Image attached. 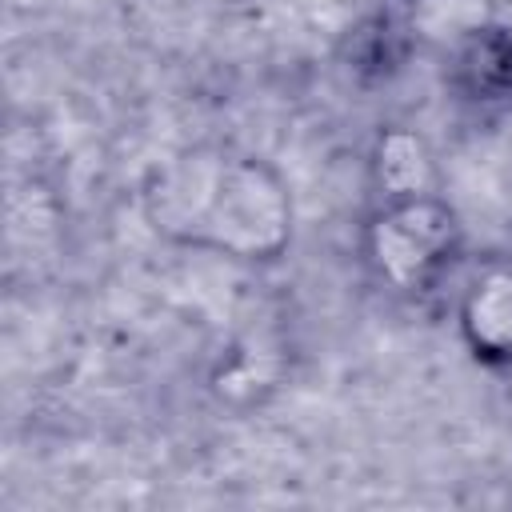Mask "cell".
<instances>
[{
    "label": "cell",
    "mask_w": 512,
    "mask_h": 512,
    "mask_svg": "<svg viewBox=\"0 0 512 512\" xmlns=\"http://www.w3.org/2000/svg\"><path fill=\"white\" fill-rule=\"evenodd\" d=\"M144 216L172 244L228 260H276L292 240L280 172L232 148H184L144 180Z\"/></svg>",
    "instance_id": "cell-1"
},
{
    "label": "cell",
    "mask_w": 512,
    "mask_h": 512,
    "mask_svg": "<svg viewBox=\"0 0 512 512\" xmlns=\"http://www.w3.org/2000/svg\"><path fill=\"white\" fill-rule=\"evenodd\" d=\"M464 252V228L448 200L432 188L408 196H384L364 228V256L372 272L396 288L424 296L452 276Z\"/></svg>",
    "instance_id": "cell-2"
},
{
    "label": "cell",
    "mask_w": 512,
    "mask_h": 512,
    "mask_svg": "<svg viewBox=\"0 0 512 512\" xmlns=\"http://www.w3.org/2000/svg\"><path fill=\"white\" fill-rule=\"evenodd\" d=\"M444 84L472 108L512 112V24L488 16L452 40Z\"/></svg>",
    "instance_id": "cell-3"
},
{
    "label": "cell",
    "mask_w": 512,
    "mask_h": 512,
    "mask_svg": "<svg viewBox=\"0 0 512 512\" xmlns=\"http://www.w3.org/2000/svg\"><path fill=\"white\" fill-rule=\"evenodd\" d=\"M460 336L480 364H512V264L480 268L460 292Z\"/></svg>",
    "instance_id": "cell-4"
},
{
    "label": "cell",
    "mask_w": 512,
    "mask_h": 512,
    "mask_svg": "<svg viewBox=\"0 0 512 512\" xmlns=\"http://www.w3.org/2000/svg\"><path fill=\"white\" fill-rule=\"evenodd\" d=\"M376 176H380V188H384L380 196L424 192L428 176H432L424 144L416 136H408V132H388L380 140V152H376Z\"/></svg>",
    "instance_id": "cell-5"
}]
</instances>
